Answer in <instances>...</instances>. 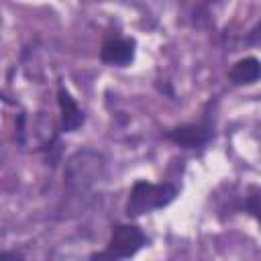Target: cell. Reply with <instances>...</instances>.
Instances as JSON below:
<instances>
[{
	"instance_id": "cell-9",
	"label": "cell",
	"mask_w": 261,
	"mask_h": 261,
	"mask_svg": "<svg viewBox=\"0 0 261 261\" xmlns=\"http://www.w3.org/2000/svg\"><path fill=\"white\" fill-rule=\"evenodd\" d=\"M259 41H261V22L255 29H251V33L247 37V43H259Z\"/></svg>"
},
{
	"instance_id": "cell-4",
	"label": "cell",
	"mask_w": 261,
	"mask_h": 261,
	"mask_svg": "<svg viewBox=\"0 0 261 261\" xmlns=\"http://www.w3.org/2000/svg\"><path fill=\"white\" fill-rule=\"evenodd\" d=\"M165 137L186 149H196V147H204L212 139V126L208 122H190L167 130Z\"/></svg>"
},
{
	"instance_id": "cell-1",
	"label": "cell",
	"mask_w": 261,
	"mask_h": 261,
	"mask_svg": "<svg viewBox=\"0 0 261 261\" xmlns=\"http://www.w3.org/2000/svg\"><path fill=\"white\" fill-rule=\"evenodd\" d=\"M104 171V159L96 151H77L65 165V186L80 194L92 188Z\"/></svg>"
},
{
	"instance_id": "cell-8",
	"label": "cell",
	"mask_w": 261,
	"mask_h": 261,
	"mask_svg": "<svg viewBox=\"0 0 261 261\" xmlns=\"http://www.w3.org/2000/svg\"><path fill=\"white\" fill-rule=\"evenodd\" d=\"M245 208L261 224V190H251L249 192V196L245 198Z\"/></svg>"
},
{
	"instance_id": "cell-3",
	"label": "cell",
	"mask_w": 261,
	"mask_h": 261,
	"mask_svg": "<svg viewBox=\"0 0 261 261\" xmlns=\"http://www.w3.org/2000/svg\"><path fill=\"white\" fill-rule=\"evenodd\" d=\"M147 245V237L143 234V230L135 224H120L112 230L108 245L100 251L92 255V261H120V259H128L133 257L139 249H143Z\"/></svg>"
},
{
	"instance_id": "cell-5",
	"label": "cell",
	"mask_w": 261,
	"mask_h": 261,
	"mask_svg": "<svg viewBox=\"0 0 261 261\" xmlns=\"http://www.w3.org/2000/svg\"><path fill=\"white\" fill-rule=\"evenodd\" d=\"M100 57L108 65H118V67L128 65L135 59V41L133 39H124V37L108 39L102 45Z\"/></svg>"
},
{
	"instance_id": "cell-2",
	"label": "cell",
	"mask_w": 261,
	"mask_h": 261,
	"mask_svg": "<svg viewBox=\"0 0 261 261\" xmlns=\"http://www.w3.org/2000/svg\"><path fill=\"white\" fill-rule=\"evenodd\" d=\"M177 196V188L173 184H151V181H135L130 194H128V204H126V214L128 216H139L157 208L167 206L173 202Z\"/></svg>"
},
{
	"instance_id": "cell-6",
	"label": "cell",
	"mask_w": 261,
	"mask_h": 261,
	"mask_svg": "<svg viewBox=\"0 0 261 261\" xmlns=\"http://www.w3.org/2000/svg\"><path fill=\"white\" fill-rule=\"evenodd\" d=\"M57 102H59V110H61V128L65 133L80 128L84 124V112L77 106V102L73 100V96L63 86L57 88Z\"/></svg>"
},
{
	"instance_id": "cell-7",
	"label": "cell",
	"mask_w": 261,
	"mask_h": 261,
	"mask_svg": "<svg viewBox=\"0 0 261 261\" xmlns=\"http://www.w3.org/2000/svg\"><path fill=\"white\" fill-rule=\"evenodd\" d=\"M228 77L234 86H249L255 84L257 80H261V61L253 55L243 57L239 61H234V65L228 71Z\"/></svg>"
},
{
	"instance_id": "cell-10",
	"label": "cell",
	"mask_w": 261,
	"mask_h": 261,
	"mask_svg": "<svg viewBox=\"0 0 261 261\" xmlns=\"http://www.w3.org/2000/svg\"><path fill=\"white\" fill-rule=\"evenodd\" d=\"M0 261H24V259L18 253H14V251H4L0 255Z\"/></svg>"
}]
</instances>
